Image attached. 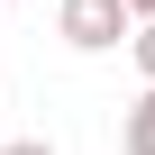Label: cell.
I'll return each instance as SVG.
<instances>
[{
	"instance_id": "1",
	"label": "cell",
	"mask_w": 155,
	"mask_h": 155,
	"mask_svg": "<svg viewBox=\"0 0 155 155\" xmlns=\"http://www.w3.org/2000/svg\"><path fill=\"white\" fill-rule=\"evenodd\" d=\"M55 28H64V46L101 55V46H119V37H128V0H64Z\"/></svg>"
},
{
	"instance_id": "2",
	"label": "cell",
	"mask_w": 155,
	"mask_h": 155,
	"mask_svg": "<svg viewBox=\"0 0 155 155\" xmlns=\"http://www.w3.org/2000/svg\"><path fill=\"white\" fill-rule=\"evenodd\" d=\"M119 146H128V155H155V82L128 101V128H119Z\"/></svg>"
},
{
	"instance_id": "3",
	"label": "cell",
	"mask_w": 155,
	"mask_h": 155,
	"mask_svg": "<svg viewBox=\"0 0 155 155\" xmlns=\"http://www.w3.org/2000/svg\"><path fill=\"white\" fill-rule=\"evenodd\" d=\"M128 46H137V64H146V82H155V18H137V37H128Z\"/></svg>"
},
{
	"instance_id": "4",
	"label": "cell",
	"mask_w": 155,
	"mask_h": 155,
	"mask_svg": "<svg viewBox=\"0 0 155 155\" xmlns=\"http://www.w3.org/2000/svg\"><path fill=\"white\" fill-rule=\"evenodd\" d=\"M0 155H55L46 137H9V146H0Z\"/></svg>"
},
{
	"instance_id": "5",
	"label": "cell",
	"mask_w": 155,
	"mask_h": 155,
	"mask_svg": "<svg viewBox=\"0 0 155 155\" xmlns=\"http://www.w3.org/2000/svg\"><path fill=\"white\" fill-rule=\"evenodd\" d=\"M128 18H155V0H128Z\"/></svg>"
}]
</instances>
